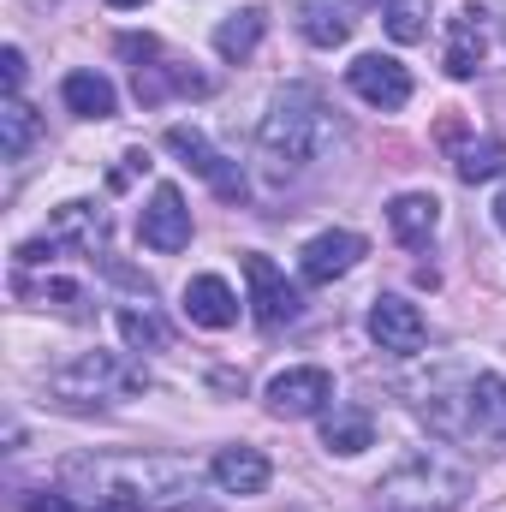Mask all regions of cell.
Returning <instances> with one entry per match:
<instances>
[{
  "label": "cell",
  "instance_id": "obj_13",
  "mask_svg": "<svg viewBox=\"0 0 506 512\" xmlns=\"http://www.w3.org/2000/svg\"><path fill=\"white\" fill-rule=\"evenodd\" d=\"M489 54V12L483 6H459L447 24V78H471Z\"/></svg>",
  "mask_w": 506,
  "mask_h": 512
},
{
  "label": "cell",
  "instance_id": "obj_25",
  "mask_svg": "<svg viewBox=\"0 0 506 512\" xmlns=\"http://www.w3.org/2000/svg\"><path fill=\"white\" fill-rule=\"evenodd\" d=\"M18 292H24V298H42V304H54V310H66V316H90V292H84V286H72V280H42V286L18 280Z\"/></svg>",
  "mask_w": 506,
  "mask_h": 512
},
{
  "label": "cell",
  "instance_id": "obj_19",
  "mask_svg": "<svg viewBox=\"0 0 506 512\" xmlns=\"http://www.w3.org/2000/svg\"><path fill=\"white\" fill-rule=\"evenodd\" d=\"M60 96H66V108L78 120H114V108H120V96H114V84L102 72H72L60 84Z\"/></svg>",
  "mask_w": 506,
  "mask_h": 512
},
{
  "label": "cell",
  "instance_id": "obj_33",
  "mask_svg": "<svg viewBox=\"0 0 506 512\" xmlns=\"http://www.w3.org/2000/svg\"><path fill=\"white\" fill-rule=\"evenodd\" d=\"M501 36H506V12H501Z\"/></svg>",
  "mask_w": 506,
  "mask_h": 512
},
{
  "label": "cell",
  "instance_id": "obj_27",
  "mask_svg": "<svg viewBox=\"0 0 506 512\" xmlns=\"http://www.w3.org/2000/svg\"><path fill=\"white\" fill-rule=\"evenodd\" d=\"M120 334H126L131 352H161V346H167V328H161L149 310H131V304L120 310Z\"/></svg>",
  "mask_w": 506,
  "mask_h": 512
},
{
  "label": "cell",
  "instance_id": "obj_8",
  "mask_svg": "<svg viewBox=\"0 0 506 512\" xmlns=\"http://www.w3.org/2000/svg\"><path fill=\"white\" fill-rule=\"evenodd\" d=\"M167 149H173L197 179H209L221 197H245V173H239V161H227V155H221L197 126H167Z\"/></svg>",
  "mask_w": 506,
  "mask_h": 512
},
{
  "label": "cell",
  "instance_id": "obj_18",
  "mask_svg": "<svg viewBox=\"0 0 506 512\" xmlns=\"http://www.w3.org/2000/svg\"><path fill=\"white\" fill-rule=\"evenodd\" d=\"M209 477H215L227 495H262V489H268V459H262L256 447H221L215 465H209Z\"/></svg>",
  "mask_w": 506,
  "mask_h": 512
},
{
  "label": "cell",
  "instance_id": "obj_30",
  "mask_svg": "<svg viewBox=\"0 0 506 512\" xmlns=\"http://www.w3.org/2000/svg\"><path fill=\"white\" fill-rule=\"evenodd\" d=\"M96 512H149V507H143V501H131V495H102Z\"/></svg>",
  "mask_w": 506,
  "mask_h": 512
},
{
  "label": "cell",
  "instance_id": "obj_32",
  "mask_svg": "<svg viewBox=\"0 0 506 512\" xmlns=\"http://www.w3.org/2000/svg\"><path fill=\"white\" fill-rule=\"evenodd\" d=\"M108 6H143V0H108Z\"/></svg>",
  "mask_w": 506,
  "mask_h": 512
},
{
  "label": "cell",
  "instance_id": "obj_2",
  "mask_svg": "<svg viewBox=\"0 0 506 512\" xmlns=\"http://www.w3.org/2000/svg\"><path fill=\"white\" fill-rule=\"evenodd\" d=\"M66 477H90L102 483V495H131L143 507H185L197 495V471L179 459H143V453H120V459H66Z\"/></svg>",
  "mask_w": 506,
  "mask_h": 512
},
{
  "label": "cell",
  "instance_id": "obj_26",
  "mask_svg": "<svg viewBox=\"0 0 506 512\" xmlns=\"http://www.w3.org/2000/svg\"><path fill=\"white\" fill-rule=\"evenodd\" d=\"M387 36L393 42H423L429 36V0H387Z\"/></svg>",
  "mask_w": 506,
  "mask_h": 512
},
{
  "label": "cell",
  "instance_id": "obj_14",
  "mask_svg": "<svg viewBox=\"0 0 506 512\" xmlns=\"http://www.w3.org/2000/svg\"><path fill=\"white\" fill-rule=\"evenodd\" d=\"M48 239L60 245V251H102V239H108V215H102V203H60L54 209V221H48Z\"/></svg>",
  "mask_w": 506,
  "mask_h": 512
},
{
  "label": "cell",
  "instance_id": "obj_3",
  "mask_svg": "<svg viewBox=\"0 0 506 512\" xmlns=\"http://www.w3.org/2000/svg\"><path fill=\"white\" fill-rule=\"evenodd\" d=\"M465 489H471L465 465H453V459H441L429 447V453H411L381 483V512H453L465 501Z\"/></svg>",
  "mask_w": 506,
  "mask_h": 512
},
{
  "label": "cell",
  "instance_id": "obj_23",
  "mask_svg": "<svg viewBox=\"0 0 506 512\" xmlns=\"http://www.w3.org/2000/svg\"><path fill=\"white\" fill-rule=\"evenodd\" d=\"M36 131H42V120L30 114L24 96H6V102H0V155H6V161H24V149L36 143Z\"/></svg>",
  "mask_w": 506,
  "mask_h": 512
},
{
  "label": "cell",
  "instance_id": "obj_31",
  "mask_svg": "<svg viewBox=\"0 0 506 512\" xmlns=\"http://www.w3.org/2000/svg\"><path fill=\"white\" fill-rule=\"evenodd\" d=\"M489 209H495V227H501V233H506V185H501V191H495V203H489Z\"/></svg>",
  "mask_w": 506,
  "mask_h": 512
},
{
  "label": "cell",
  "instance_id": "obj_17",
  "mask_svg": "<svg viewBox=\"0 0 506 512\" xmlns=\"http://www.w3.org/2000/svg\"><path fill=\"white\" fill-rule=\"evenodd\" d=\"M387 227H393V239H405V245H429L435 227H441V203H435L429 191H405V197L387 203Z\"/></svg>",
  "mask_w": 506,
  "mask_h": 512
},
{
  "label": "cell",
  "instance_id": "obj_9",
  "mask_svg": "<svg viewBox=\"0 0 506 512\" xmlns=\"http://www.w3.org/2000/svg\"><path fill=\"white\" fill-rule=\"evenodd\" d=\"M262 399H268L274 417H316L334 399V376L316 370V364H298V370H280L274 382L262 387Z\"/></svg>",
  "mask_w": 506,
  "mask_h": 512
},
{
  "label": "cell",
  "instance_id": "obj_11",
  "mask_svg": "<svg viewBox=\"0 0 506 512\" xmlns=\"http://www.w3.org/2000/svg\"><path fill=\"white\" fill-rule=\"evenodd\" d=\"M137 233H143V245H149V251H167V256L191 245V209H185L179 185H155L149 209L137 215Z\"/></svg>",
  "mask_w": 506,
  "mask_h": 512
},
{
  "label": "cell",
  "instance_id": "obj_24",
  "mask_svg": "<svg viewBox=\"0 0 506 512\" xmlns=\"http://www.w3.org/2000/svg\"><path fill=\"white\" fill-rule=\"evenodd\" d=\"M501 143L495 137H477V143H465V149H453V173L465 179V185H477V179H495L501 173Z\"/></svg>",
  "mask_w": 506,
  "mask_h": 512
},
{
  "label": "cell",
  "instance_id": "obj_12",
  "mask_svg": "<svg viewBox=\"0 0 506 512\" xmlns=\"http://www.w3.org/2000/svg\"><path fill=\"white\" fill-rule=\"evenodd\" d=\"M364 239L358 233H316L304 251H298V274L310 280V286H334L340 274H352L358 262H364Z\"/></svg>",
  "mask_w": 506,
  "mask_h": 512
},
{
  "label": "cell",
  "instance_id": "obj_20",
  "mask_svg": "<svg viewBox=\"0 0 506 512\" xmlns=\"http://www.w3.org/2000/svg\"><path fill=\"white\" fill-rule=\"evenodd\" d=\"M376 441V423H370V411H358V405H334L328 417H322V447L328 453H364Z\"/></svg>",
  "mask_w": 506,
  "mask_h": 512
},
{
  "label": "cell",
  "instance_id": "obj_7",
  "mask_svg": "<svg viewBox=\"0 0 506 512\" xmlns=\"http://www.w3.org/2000/svg\"><path fill=\"white\" fill-rule=\"evenodd\" d=\"M370 340H376L381 352H393V358H417L423 340H429V322H423V310L411 298L381 292L376 304H370Z\"/></svg>",
  "mask_w": 506,
  "mask_h": 512
},
{
  "label": "cell",
  "instance_id": "obj_6",
  "mask_svg": "<svg viewBox=\"0 0 506 512\" xmlns=\"http://www.w3.org/2000/svg\"><path fill=\"white\" fill-rule=\"evenodd\" d=\"M245 280H251V310H256L262 328H286V322L304 316V292H298L262 251H245Z\"/></svg>",
  "mask_w": 506,
  "mask_h": 512
},
{
  "label": "cell",
  "instance_id": "obj_5",
  "mask_svg": "<svg viewBox=\"0 0 506 512\" xmlns=\"http://www.w3.org/2000/svg\"><path fill=\"white\" fill-rule=\"evenodd\" d=\"M471 382L477 376H465V370H435L423 387H411L417 417L447 441H471Z\"/></svg>",
  "mask_w": 506,
  "mask_h": 512
},
{
  "label": "cell",
  "instance_id": "obj_29",
  "mask_svg": "<svg viewBox=\"0 0 506 512\" xmlns=\"http://www.w3.org/2000/svg\"><path fill=\"white\" fill-rule=\"evenodd\" d=\"M24 512H72V501H66V495H42V489H36V495H24Z\"/></svg>",
  "mask_w": 506,
  "mask_h": 512
},
{
  "label": "cell",
  "instance_id": "obj_1",
  "mask_svg": "<svg viewBox=\"0 0 506 512\" xmlns=\"http://www.w3.org/2000/svg\"><path fill=\"white\" fill-rule=\"evenodd\" d=\"M334 137H340V120H334V108H328L310 84L274 90V102H268V114H262V131H256V143H262V155H268L274 173H304V167H316V161L334 149Z\"/></svg>",
  "mask_w": 506,
  "mask_h": 512
},
{
  "label": "cell",
  "instance_id": "obj_15",
  "mask_svg": "<svg viewBox=\"0 0 506 512\" xmlns=\"http://www.w3.org/2000/svg\"><path fill=\"white\" fill-rule=\"evenodd\" d=\"M185 316H191L197 328H233V322H239V292H233L221 274H197V280L185 286Z\"/></svg>",
  "mask_w": 506,
  "mask_h": 512
},
{
  "label": "cell",
  "instance_id": "obj_22",
  "mask_svg": "<svg viewBox=\"0 0 506 512\" xmlns=\"http://www.w3.org/2000/svg\"><path fill=\"white\" fill-rule=\"evenodd\" d=\"M262 30H268V12H262V6L227 12L221 30H215V54H221V60H251L256 42H262Z\"/></svg>",
  "mask_w": 506,
  "mask_h": 512
},
{
  "label": "cell",
  "instance_id": "obj_16",
  "mask_svg": "<svg viewBox=\"0 0 506 512\" xmlns=\"http://www.w3.org/2000/svg\"><path fill=\"white\" fill-rule=\"evenodd\" d=\"M471 441L477 447H506V382L477 376L471 382Z\"/></svg>",
  "mask_w": 506,
  "mask_h": 512
},
{
  "label": "cell",
  "instance_id": "obj_4",
  "mask_svg": "<svg viewBox=\"0 0 506 512\" xmlns=\"http://www.w3.org/2000/svg\"><path fill=\"white\" fill-rule=\"evenodd\" d=\"M143 387H149V370L120 352H84L78 364H66L54 376V393H66V399H120V393H143Z\"/></svg>",
  "mask_w": 506,
  "mask_h": 512
},
{
  "label": "cell",
  "instance_id": "obj_21",
  "mask_svg": "<svg viewBox=\"0 0 506 512\" xmlns=\"http://www.w3.org/2000/svg\"><path fill=\"white\" fill-rule=\"evenodd\" d=\"M298 30H304V42H316V48H340V42L352 36V6H346V0H304Z\"/></svg>",
  "mask_w": 506,
  "mask_h": 512
},
{
  "label": "cell",
  "instance_id": "obj_28",
  "mask_svg": "<svg viewBox=\"0 0 506 512\" xmlns=\"http://www.w3.org/2000/svg\"><path fill=\"white\" fill-rule=\"evenodd\" d=\"M0 72H6V96H18V84H24V54L6 48V54H0Z\"/></svg>",
  "mask_w": 506,
  "mask_h": 512
},
{
  "label": "cell",
  "instance_id": "obj_10",
  "mask_svg": "<svg viewBox=\"0 0 506 512\" xmlns=\"http://www.w3.org/2000/svg\"><path fill=\"white\" fill-rule=\"evenodd\" d=\"M346 84L358 90V102H370L381 114H393V108L411 102V72H405L393 54H358V60L346 66Z\"/></svg>",
  "mask_w": 506,
  "mask_h": 512
}]
</instances>
